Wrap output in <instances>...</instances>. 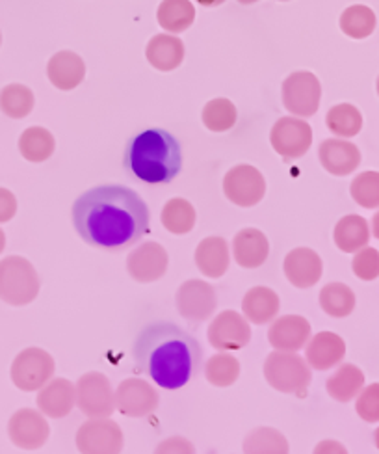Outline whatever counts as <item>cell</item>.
I'll list each match as a JSON object with an SVG mask.
<instances>
[{
	"mask_svg": "<svg viewBox=\"0 0 379 454\" xmlns=\"http://www.w3.org/2000/svg\"><path fill=\"white\" fill-rule=\"evenodd\" d=\"M149 207L121 184H103L73 205V223L81 239L101 250H125L149 231Z\"/></svg>",
	"mask_w": 379,
	"mask_h": 454,
	"instance_id": "6da1fadb",
	"label": "cell"
},
{
	"mask_svg": "<svg viewBox=\"0 0 379 454\" xmlns=\"http://www.w3.org/2000/svg\"><path fill=\"white\" fill-rule=\"evenodd\" d=\"M135 362L160 387L181 389L201 367V345L177 325L153 323L136 339Z\"/></svg>",
	"mask_w": 379,
	"mask_h": 454,
	"instance_id": "7a4b0ae2",
	"label": "cell"
},
{
	"mask_svg": "<svg viewBox=\"0 0 379 454\" xmlns=\"http://www.w3.org/2000/svg\"><path fill=\"white\" fill-rule=\"evenodd\" d=\"M125 168L147 184L172 183L182 168L181 145L164 129L143 130L128 142Z\"/></svg>",
	"mask_w": 379,
	"mask_h": 454,
	"instance_id": "3957f363",
	"label": "cell"
},
{
	"mask_svg": "<svg viewBox=\"0 0 379 454\" xmlns=\"http://www.w3.org/2000/svg\"><path fill=\"white\" fill-rule=\"evenodd\" d=\"M40 276L28 259L10 255L0 261V300L6 304L28 306L40 294Z\"/></svg>",
	"mask_w": 379,
	"mask_h": 454,
	"instance_id": "277c9868",
	"label": "cell"
},
{
	"mask_svg": "<svg viewBox=\"0 0 379 454\" xmlns=\"http://www.w3.org/2000/svg\"><path fill=\"white\" fill-rule=\"evenodd\" d=\"M264 378L267 382L287 395H296L299 399L307 395L313 382L311 367L307 359L298 356V352H272L264 362Z\"/></svg>",
	"mask_w": 379,
	"mask_h": 454,
	"instance_id": "5b68a950",
	"label": "cell"
},
{
	"mask_svg": "<svg viewBox=\"0 0 379 454\" xmlns=\"http://www.w3.org/2000/svg\"><path fill=\"white\" fill-rule=\"evenodd\" d=\"M77 406L89 419L110 418L116 411V391H113L108 376L103 372H86L79 378Z\"/></svg>",
	"mask_w": 379,
	"mask_h": 454,
	"instance_id": "8992f818",
	"label": "cell"
},
{
	"mask_svg": "<svg viewBox=\"0 0 379 454\" xmlns=\"http://www.w3.org/2000/svg\"><path fill=\"white\" fill-rule=\"evenodd\" d=\"M282 105L296 118H311L320 108L321 86L314 73L296 71L282 82Z\"/></svg>",
	"mask_w": 379,
	"mask_h": 454,
	"instance_id": "52a82bcc",
	"label": "cell"
},
{
	"mask_svg": "<svg viewBox=\"0 0 379 454\" xmlns=\"http://www.w3.org/2000/svg\"><path fill=\"white\" fill-rule=\"evenodd\" d=\"M54 359L43 348H25L12 364V382L21 391H40L54 376Z\"/></svg>",
	"mask_w": 379,
	"mask_h": 454,
	"instance_id": "ba28073f",
	"label": "cell"
},
{
	"mask_svg": "<svg viewBox=\"0 0 379 454\" xmlns=\"http://www.w3.org/2000/svg\"><path fill=\"white\" fill-rule=\"evenodd\" d=\"M223 194L238 207H255L267 194V179L255 166L238 164L225 174Z\"/></svg>",
	"mask_w": 379,
	"mask_h": 454,
	"instance_id": "9c48e42d",
	"label": "cell"
},
{
	"mask_svg": "<svg viewBox=\"0 0 379 454\" xmlns=\"http://www.w3.org/2000/svg\"><path fill=\"white\" fill-rule=\"evenodd\" d=\"M77 449L81 454H121L123 432L108 418L89 419L77 432Z\"/></svg>",
	"mask_w": 379,
	"mask_h": 454,
	"instance_id": "30bf717a",
	"label": "cell"
},
{
	"mask_svg": "<svg viewBox=\"0 0 379 454\" xmlns=\"http://www.w3.org/2000/svg\"><path fill=\"white\" fill-rule=\"evenodd\" d=\"M175 301L181 317L196 325L211 318L218 308V296L214 287L211 283H205L203 279L184 281L177 291Z\"/></svg>",
	"mask_w": 379,
	"mask_h": 454,
	"instance_id": "8fae6325",
	"label": "cell"
},
{
	"mask_svg": "<svg viewBox=\"0 0 379 454\" xmlns=\"http://www.w3.org/2000/svg\"><path fill=\"white\" fill-rule=\"evenodd\" d=\"M270 142L275 153L281 157L299 159L313 145V129L306 120H299L296 116L281 118L272 127Z\"/></svg>",
	"mask_w": 379,
	"mask_h": 454,
	"instance_id": "7c38bea8",
	"label": "cell"
},
{
	"mask_svg": "<svg viewBox=\"0 0 379 454\" xmlns=\"http://www.w3.org/2000/svg\"><path fill=\"white\" fill-rule=\"evenodd\" d=\"M208 343L216 350H242L250 345L251 328L250 323L236 311H221L208 326Z\"/></svg>",
	"mask_w": 379,
	"mask_h": 454,
	"instance_id": "4fadbf2b",
	"label": "cell"
},
{
	"mask_svg": "<svg viewBox=\"0 0 379 454\" xmlns=\"http://www.w3.org/2000/svg\"><path fill=\"white\" fill-rule=\"evenodd\" d=\"M49 423L45 415L37 410L21 408L17 410L8 423V436L19 449L35 450L42 449L49 440Z\"/></svg>",
	"mask_w": 379,
	"mask_h": 454,
	"instance_id": "5bb4252c",
	"label": "cell"
},
{
	"mask_svg": "<svg viewBox=\"0 0 379 454\" xmlns=\"http://www.w3.org/2000/svg\"><path fill=\"white\" fill-rule=\"evenodd\" d=\"M159 393L142 378H127L116 389V408L127 418H147L159 408Z\"/></svg>",
	"mask_w": 379,
	"mask_h": 454,
	"instance_id": "9a60e30c",
	"label": "cell"
},
{
	"mask_svg": "<svg viewBox=\"0 0 379 454\" xmlns=\"http://www.w3.org/2000/svg\"><path fill=\"white\" fill-rule=\"evenodd\" d=\"M167 264L169 257L164 246L155 240H147L128 254L127 272L135 281L153 283L164 278Z\"/></svg>",
	"mask_w": 379,
	"mask_h": 454,
	"instance_id": "2e32d148",
	"label": "cell"
},
{
	"mask_svg": "<svg viewBox=\"0 0 379 454\" xmlns=\"http://www.w3.org/2000/svg\"><path fill=\"white\" fill-rule=\"evenodd\" d=\"M311 323L301 315H284L272 320L270 345L279 352H298L309 343Z\"/></svg>",
	"mask_w": 379,
	"mask_h": 454,
	"instance_id": "e0dca14e",
	"label": "cell"
},
{
	"mask_svg": "<svg viewBox=\"0 0 379 454\" xmlns=\"http://www.w3.org/2000/svg\"><path fill=\"white\" fill-rule=\"evenodd\" d=\"M318 159L326 172H329L331 176L344 177L353 174L359 164H361V151L348 140L329 138L320 144Z\"/></svg>",
	"mask_w": 379,
	"mask_h": 454,
	"instance_id": "ac0fdd59",
	"label": "cell"
},
{
	"mask_svg": "<svg viewBox=\"0 0 379 454\" xmlns=\"http://www.w3.org/2000/svg\"><path fill=\"white\" fill-rule=\"evenodd\" d=\"M282 270L287 279L298 289L314 287L324 272L320 255L311 248H296L284 257Z\"/></svg>",
	"mask_w": 379,
	"mask_h": 454,
	"instance_id": "d6986e66",
	"label": "cell"
},
{
	"mask_svg": "<svg viewBox=\"0 0 379 454\" xmlns=\"http://www.w3.org/2000/svg\"><path fill=\"white\" fill-rule=\"evenodd\" d=\"M77 404V391L66 378H50L37 395V408L45 418L62 419Z\"/></svg>",
	"mask_w": 379,
	"mask_h": 454,
	"instance_id": "ffe728a7",
	"label": "cell"
},
{
	"mask_svg": "<svg viewBox=\"0 0 379 454\" xmlns=\"http://www.w3.org/2000/svg\"><path fill=\"white\" fill-rule=\"evenodd\" d=\"M47 77L56 90L71 91L82 84L86 77V64L77 52L60 51L49 60Z\"/></svg>",
	"mask_w": 379,
	"mask_h": 454,
	"instance_id": "44dd1931",
	"label": "cell"
},
{
	"mask_svg": "<svg viewBox=\"0 0 379 454\" xmlns=\"http://www.w3.org/2000/svg\"><path fill=\"white\" fill-rule=\"evenodd\" d=\"M346 356L344 339L333 332H320L313 335L306 348L309 367L316 371H328L343 362Z\"/></svg>",
	"mask_w": 379,
	"mask_h": 454,
	"instance_id": "7402d4cb",
	"label": "cell"
},
{
	"mask_svg": "<svg viewBox=\"0 0 379 454\" xmlns=\"http://www.w3.org/2000/svg\"><path fill=\"white\" fill-rule=\"evenodd\" d=\"M233 255L242 269H259L270 255V242L255 227H245L235 235Z\"/></svg>",
	"mask_w": 379,
	"mask_h": 454,
	"instance_id": "603a6c76",
	"label": "cell"
},
{
	"mask_svg": "<svg viewBox=\"0 0 379 454\" xmlns=\"http://www.w3.org/2000/svg\"><path fill=\"white\" fill-rule=\"evenodd\" d=\"M147 62L159 71H174L184 60V43L175 34H157L145 49Z\"/></svg>",
	"mask_w": 379,
	"mask_h": 454,
	"instance_id": "cb8c5ba5",
	"label": "cell"
},
{
	"mask_svg": "<svg viewBox=\"0 0 379 454\" xmlns=\"http://www.w3.org/2000/svg\"><path fill=\"white\" fill-rule=\"evenodd\" d=\"M196 264L203 276L221 278L231 264L229 244L223 237H206L196 250Z\"/></svg>",
	"mask_w": 379,
	"mask_h": 454,
	"instance_id": "d4e9b609",
	"label": "cell"
},
{
	"mask_svg": "<svg viewBox=\"0 0 379 454\" xmlns=\"http://www.w3.org/2000/svg\"><path fill=\"white\" fill-rule=\"evenodd\" d=\"M281 309V300L270 287H253L245 293L242 300V311L248 323L267 325L277 318Z\"/></svg>",
	"mask_w": 379,
	"mask_h": 454,
	"instance_id": "484cf974",
	"label": "cell"
},
{
	"mask_svg": "<svg viewBox=\"0 0 379 454\" xmlns=\"http://www.w3.org/2000/svg\"><path fill=\"white\" fill-rule=\"evenodd\" d=\"M333 240L340 252L344 254L359 252L361 248H365V246H368V240H370L368 222L359 215H348L344 218H340L338 223L335 225Z\"/></svg>",
	"mask_w": 379,
	"mask_h": 454,
	"instance_id": "4316f807",
	"label": "cell"
},
{
	"mask_svg": "<svg viewBox=\"0 0 379 454\" xmlns=\"http://www.w3.org/2000/svg\"><path fill=\"white\" fill-rule=\"evenodd\" d=\"M157 21L167 34H181L196 21L192 0H162L157 10Z\"/></svg>",
	"mask_w": 379,
	"mask_h": 454,
	"instance_id": "83f0119b",
	"label": "cell"
},
{
	"mask_svg": "<svg viewBox=\"0 0 379 454\" xmlns=\"http://www.w3.org/2000/svg\"><path fill=\"white\" fill-rule=\"evenodd\" d=\"M363 386H365L363 371L352 364H344L340 365L335 371V374L329 378L326 389L331 395V399L338 403H350L353 396L361 393Z\"/></svg>",
	"mask_w": 379,
	"mask_h": 454,
	"instance_id": "f1b7e54d",
	"label": "cell"
},
{
	"mask_svg": "<svg viewBox=\"0 0 379 454\" xmlns=\"http://www.w3.org/2000/svg\"><path fill=\"white\" fill-rule=\"evenodd\" d=\"M56 140L45 127H28L19 138V151L28 162H45L52 157Z\"/></svg>",
	"mask_w": 379,
	"mask_h": 454,
	"instance_id": "f546056e",
	"label": "cell"
},
{
	"mask_svg": "<svg viewBox=\"0 0 379 454\" xmlns=\"http://www.w3.org/2000/svg\"><path fill=\"white\" fill-rule=\"evenodd\" d=\"M289 440L272 427H259L244 440V454H289Z\"/></svg>",
	"mask_w": 379,
	"mask_h": 454,
	"instance_id": "4dcf8cb0",
	"label": "cell"
},
{
	"mask_svg": "<svg viewBox=\"0 0 379 454\" xmlns=\"http://www.w3.org/2000/svg\"><path fill=\"white\" fill-rule=\"evenodd\" d=\"M196 218L197 215L194 205L184 198L169 200L162 209V225L174 235H186L192 231Z\"/></svg>",
	"mask_w": 379,
	"mask_h": 454,
	"instance_id": "1f68e13d",
	"label": "cell"
},
{
	"mask_svg": "<svg viewBox=\"0 0 379 454\" xmlns=\"http://www.w3.org/2000/svg\"><path fill=\"white\" fill-rule=\"evenodd\" d=\"M34 93L25 84H8L0 90V112L12 120H23L34 110Z\"/></svg>",
	"mask_w": 379,
	"mask_h": 454,
	"instance_id": "d6a6232c",
	"label": "cell"
},
{
	"mask_svg": "<svg viewBox=\"0 0 379 454\" xmlns=\"http://www.w3.org/2000/svg\"><path fill=\"white\" fill-rule=\"evenodd\" d=\"M328 129L338 138H352L363 129V116L357 106L350 103L335 105L326 116Z\"/></svg>",
	"mask_w": 379,
	"mask_h": 454,
	"instance_id": "836d02e7",
	"label": "cell"
},
{
	"mask_svg": "<svg viewBox=\"0 0 379 454\" xmlns=\"http://www.w3.org/2000/svg\"><path fill=\"white\" fill-rule=\"evenodd\" d=\"M320 308L329 317L344 318L355 309V294L344 283H328L320 291Z\"/></svg>",
	"mask_w": 379,
	"mask_h": 454,
	"instance_id": "e575fe53",
	"label": "cell"
},
{
	"mask_svg": "<svg viewBox=\"0 0 379 454\" xmlns=\"http://www.w3.org/2000/svg\"><path fill=\"white\" fill-rule=\"evenodd\" d=\"M205 376L216 387H229L238 380L240 362L229 352H220L206 362Z\"/></svg>",
	"mask_w": 379,
	"mask_h": 454,
	"instance_id": "d590c367",
	"label": "cell"
},
{
	"mask_svg": "<svg viewBox=\"0 0 379 454\" xmlns=\"http://www.w3.org/2000/svg\"><path fill=\"white\" fill-rule=\"evenodd\" d=\"M340 30L353 40H365L375 30V13L363 4L350 6L340 15Z\"/></svg>",
	"mask_w": 379,
	"mask_h": 454,
	"instance_id": "8d00e7d4",
	"label": "cell"
},
{
	"mask_svg": "<svg viewBox=\"0 0 379 454\" xmlns=\"http://www.w3.org/2000/svg\"><path fill=\"white\" fill-rule=\"evenodd\" d=\"M203 125L213 130V132H227L231 130L238 120V112L233 101L225 99V98H218L208 101L203 108Z\"/></svg>",
	"mask_w": 379,
	"mask_h": 454,
	"instance_id": "74e56055",
	"label": "cell"
},
{
	"mask_svg": "<svg viewBox=\"0 0 379 454\" xmlns=\"http://www.w3.org/2000/svg\"><path fill=\"white\" fill-rule=\"evenodd\" d=\"M350 192H352L353 201L365 207V209H377L379 207V172L359 174L350 186Z\"/></svg>",
	"mask_w": 379,
	"mask_h": 454,
	"instance_id": "f35d334b",
	"label": "cell"
},
{
	"mask_svg": "<svg viewBox=\"0 0 379 454\" xmlns=\"http://www.w3.org/2000/svg\"><path fill=\"white\" fill-rule=\"evenodd\" d=\"M352 269L359 279L363 281L375 279L379 276V252L365 246V248L355 252Z\"/></svg>",
	"mask_w": 379,
	"mask_h": 454,
	"instance_id": "ab89813d",
	"label": "cell"
},
{
	"mask_svg": "<svg viewBox=\"0 0 379 454\" xmlns=\"http://www.w3.org/2000/svg\"><path fill=\"white\" fill-rule=\"evenodd\" d=\"M355 410L359 413V418L367 423L379 421V384H372L361 389V393L357 396Z\"/></svg>",
	"mask_w": 379,
	"mask_h": 454,
	"instance_id": "60d3db41",
	"label": "cell"
},
{
	"mask_svg": "<svg viewBox=\"0 0 379 454\" xmlns=\"http://www.w3.org/2000/svg\"><path fill=\"white\" fill-rule=\"evenodd\" d=\"M155 454H196V447L186 438L174 436L160 442L155 449Z\"/></svg>",
	"mask_w": 379,
	"mask_h": 454,
	"instance_id": "b9f144b4",
	"label": "cell"
},
{
	"mask_svg": "<svg viewBox=\"0 0 379 454\" xmlns=\"http://www.w3.org/2000/svg\"><path fill=\"white\" fill-rule=\"evenodd\" d=\"M17 213V198L8 188L0 186V223L10 222Z\"/></svg>",
	"mask_w": 379,
	"mask_h": 454,
	"instance_id": "7bdbcfd3",
	"label": "cell"
},
{
	"mask_svg": "<svg viewBox=\"0 0 379 454\" xmlns=\"http://www.w3.org/2000/svg\"><path fill=\"white\" fill-rule=\"evenodd\" d=\"M313 454H348L346 447L335 440H324L314 447Z\"/></svg>",
	"mask_w": 379,
	"mask_h": 454,
	"instance_id": "ee69618b",
	"label": "cell"
},
{
	"mask_svg": "<svg viewBox=\"0 0 379 454\" xmlns=\"http://www.w3.org/2000/svg\"><path fill=\"white\" fill-rule=\"evenodd\" d=\"M197 4H201L203 8H216V6H221L225 0H196Z\"/></svg>",
	"mask_w": 379,
	"mask_h": 454,
	"instance_id": "f6af8a7d",
	"label": "cell"
},
{
	"mask_svg": "<svg viewBox=\"0 0 379 454\" xmlns=\"http://www.w3.org/2000/svg\"><path fill=\"white\" fill-rule=\"evenodd\" d=\"M372 231H374V237L379 239V213H375V216L372 218Z\"/></svg>",
	"mask_w": 379,
	"mask_h": 454,
	"instance_id": "bcb514c9",
	"label": "cell"
},
{
	"mask_svg": "<svg viewBox=\"0 0 379 454\" xmlns=\"http://www.w3.org/2000/svg\"><path fill=\"white\" fill-rule=\"evenodd\" d=\"M4 248H6V235L3 230H0V254L4 252Z\"/></svg>",
	"mask_w": 379,
	"mask_h": 454,
	"instance_id": "7dc6e473",
	"label": "cell"
},
{
	"mask_svg": "<svg viewBox=\"0 0 379 454\" xmlns=\"http://www.w3.org/2000/svg\"><path fill=\"white\" fill-rule=\"evenodd\" d=\"M240 4H244V6H250V4H255V3H259V0H238Z\"/></svg>",
	"mask_w": 379,
	"mask_h": 454,
	"instance_id": "c3c4849f",
	"label": "cell"
},
{
	"mask_svg": "<svg viewBox=\"0 0 379 454\" xmlns=\"http://www.w3.org/2000/svg\"><path fill=\"white\" fill-rule=\"evenodd\" d=\"M374 440H375V447L379 449V428H377L375 434H374Z\"/></svg>",
	"mask_w": 379,
	"mask_h": 454,
	"instance_id": "681fc988",
	"label": "cell"
},
{
	"mask_svg": "<svg viewBox=\"0 0 379 454\" xmlns=\"http://www.w3.org/2000/svg\"><path fill=\"white\" fill-rule=\"evenodd\" d=\"M0 45H3V32H0Z\"/></svg>",
	"mask_w": 379,
	"mask_h": 454,
	"instance_id": "f907efd6",
	"label": "cell"
},
{
	"mask_svg": "<svg viewBox=\"0 0 379 454\" xmlns=\"http://www.w3.org/2000/svg\"><path fill=\"white\" fill-rule=\"evenodd\" d=\"M377 96H379V77H377Z\"/></svg>",
	"mask_w": 379,
	"mask_h": 454,
	"instance_id": "816d5d0a",
	"label": "cell"
},
{
	"mask_svg": "<svg viewBox=\"0 0 379 454\" xmlns=\"http://www.w3.org/2000/svg\"><path fill=\"white\" fill-rule=\"evenodd\" d=\"M279 3H287V0H279Z\"/></svg>",
	"mask_w": 379,
	"mask_h": 454,
	"instance_id": "f5cc1de1",
	"label": "cell"
}]
</instances>
